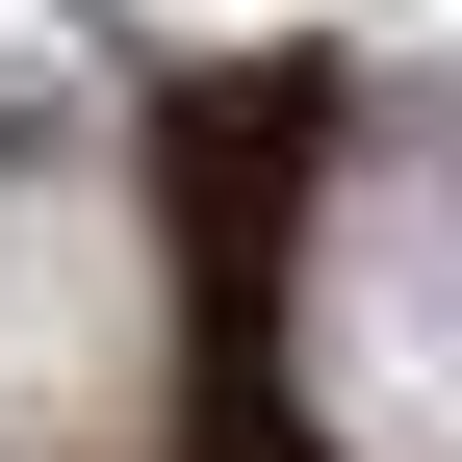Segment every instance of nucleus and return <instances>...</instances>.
I'll return each instance as SVG.
<instances>
[{"label":"nucleus","instance_id":"1","mask_svg":"<svg viewBox=\"0 0 462 462\" xmlns=\"http://www.w3.org/2000/svg\"><path fill=\"white\" fill-rule=\"evenodd\" d=\"M154 360V231L103 129H0V437H129Z\"/></svg>","mask_w":462,"mask_h":462}]
</instances>
